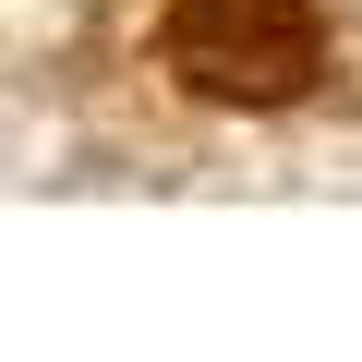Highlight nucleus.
<instances>
[{"mask_svg": "<svg viewBox=\"0 0 362 362\" xmlns=\"http://www.w3.org/2000/svg\"><path fill=\"white\" fill-rule=\"evenodd\" d=\"M314 61H326L314 0H169V73L206 85V97L278 109V97L314 85Z\"/></svg>", "mask_w": 362, "mask_h": 362, "instance_id": "1", "label": "nucleus"}]
</instances>
